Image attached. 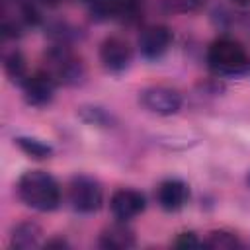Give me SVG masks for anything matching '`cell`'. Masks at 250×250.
<instances>
[{"label": "cell", "instance_id": "1", "mask_svg": "<svg viewBox=\"0 0 250 250\" xmlns=\"http://www.w3.org/2000/svg\"><path fill=\"white\" fill-rule=\"evenodd\" d=\"M18 197L23 201V205L35 209V211H55L61 203V186L59 182L43 172V170H27L20 176L16 186Z\"/></svg>", "mask_w": 250, "mask_h": 250}, {"label": "cell", "instance_id": "2", "mask_svg": "<svg viewBox=\"0 0 250 250\" xmlns=\"http://www.w3.org/2000/svg\"><path fill=\"white\" fill-rule=\"evenodd\" d=\"M207 64L217 74H242L250 66V57L236 39L219 37L207 47Z\"/></svg>", "mask_w": 250, "mask_h": 250}, {"label": "cell", "instance_id": "3", "mask_svg": "<svg viewBox=\"0 0 250 250\" xmlns=\"http://www.w3.org/2000/svg\"><path fill=\"white\" fill-rule=\"evenodd\" d=\"M45 70L51 72V76L57 80V84L74 86L82 82L86 70L80 57H76L66 45H55L45 55Z\"/></svg>", "mask_w": 250, "mask_h": 250}, {"label": "cell", "instance_id": "4", "mask_svg": "<svg viewBox=\"0 0 250 250\" xmlns=\"http://www.w3.org/2000/svg\"><path fill=\"white\" fill-rule=\"evenodd\" d=\"M68 199L74 211L78 213H96L104 203V189L98 180L86 174H78L70 180Z\"/></svg>", "mask_w": 250, "mask_h": 250}, {"label": "cell", "instance_id": "5", "mask_svg": "<svg viewBox=\"0 0 250 250\" xmlns=\"http://www.w3.org/2000/svg\"><path fill=\"white\" fill-rule=\"evenodd\" d=\"M39 14L35 6L27 0H4L2 4V33L4 37H16L25 27L35 25Z\"/></svg>", "mask_w": 250, "mask_h": 250}, {"label": "cell", "instance_id": "6", "mask_svg": "<svg viewBox=\"0 0 250 250\" xmlns=\"http://www.w3.org/2000/svg\"><path fill=\"white\" fill-rule=\"evenodd\" d=\"M139 102L150 113H156V115H174L182 107V94L176 88L156 84V86L143 88L141 94H139Z\"/></svg>", "mask_w": 250, "mask_h": 250}, {"label": "cell", "instance_id": "7", "mask_svg": "<svg viewBox=\"0 0 250 250\" xmlns=\"http://www.w3.org/2000/svg\"><path fill=\"white\" fill-rule=\"evenodd\" d=\"M21 90H23V98L29 105L43 107V105L51 104L55 90H57V80L51 76L49 70L41 68V70H35L25 76V80L21 82Z\"/></svg>", "mask_w": 250, "mask_h": 250}, {"label": "cell", "instance_id": "8", "mask_svg": "<svg viewBox=\"0 0 250 250\" xmlns=\"http://www.w3.org/2000/svg\"><path fill=\"white\" fill-rule=\"evenodd\" d=\"M100 61L109 72H123L133 61V49L121 35H107L100 45Z\"/></svg>", "mask_w": 250, "mask_h": 250}, {"label": "cell", "instance_id": "9", "mask_svg": "<svg viewBox=\"0 0 250 250\" xmlns=\"http://www.w3.org/2000/svg\"><path fill=\"white\" fill-rule=\"evenodd\" d=\"M172 41H174V35L170 27L162 23H154L141 31L137 45L145 59H158L170 49Z\"/></svg>", "mask_w": 250, "mask_h": 250}, {"label": "cell", "instance_id": "10", "mask_svg": "<svg viewBox=\"0 0 250 250\" xmlns=\"http://www.w3.org/2000/svg\"><path fill=\"white\" fill-rule=\"evenodd\" d=\"M146 207V199L139 189L133 188H121L113 191L109 199V209L117 221H131L137 215H141Z\"/></svg>", "mask_w": 250, "mask_h": 250}, {"label": "cell", "instance_id": "11", "mask_svg": "<svg viewBox=\"0 0 250 250\" xmlns=\"http://www.w3.org/2000/svg\"><path fill=\"white\" fill-rule=\"evenodd\" d=\"M189 199V188L184 180L168 178L156 188V201L164 211H180Z\"/></svg>", "mask_w": 250, "mask_h": 250}, {"label": "cell", "instance_id": "12", "mask_svg": "<svg viewBox=\"0 0 250 250\" xmlns=\"http://www.w3.org/2000/svg\"><path fill=\"white\" fill-rule=\"evenodd\" d=\"M137 244L135 232L125 225V221H117L105 227L100 234V246L105 250H127Z\"/></svg>", "mask_w": 250, "mask_h": 250}, {"label": "cell", "instance_id": "13", "mask_svg": "<svg viewBox=\"0 0 250 250\" xmlns=\"http://www.w3.org/2000/svg\"><path fill=\"white\" fill-rule=\"evenodd\" d=\"M41 236H43V230L37 223L23 221V223H18L14 227L10 244H12V248H18V250H29V248L39 246Z\"/></svg>", "mask_w": 250, "mask_h": 250}, {"label": "cell", "instance_id": "14", "mask_svg": "<svg viewBox=\"0 0 250 250\" xmlns=\"http://www.w3.org/2000/svg\"><path fill=\"white\" fill-rule=\"evenodd\" d=\"M203 246L213 250H234V248H242V240L234 232L219 229L207 234V238L203 240Z\"/></svg>", "mask_w": 250, "mask_h": 250}, {"label": "cell", "instance_id": "15", "mask_svg": "<svg viewBox=\"0 0 250 250\" xmlns=\"http://www.w3.org/2000/svg\"><path fill=\"white\" fill-rule=\"evenodd\" d=\"M16 145L31 158H37V160H43V158H49L53 154V146L39 141V139H33V137H16L14 139Z\"/></svg>", "mask_w": 250, "mask_h": 250}, {"label": "cell", "instance_id": "16", "mask_svg": "<svg viewBox=\"0 0 250 250\" xmlns=\"http://www.w3.org/2000/svg\"><path fill=\"white\" fill-rule=\"evenodd\" d=\"M4 70H6V74L12 78V80H18L20 84L25 80V59H23V55L18 51V49H14V51H10L6 57H4Z\"/></svg>", "mask_w": 250, "mask_h": 250}, {"label": "cell", "instance_id": "17", "mask_svg": "<svg viewBox=\"0 0 250 250\" xmlns=\"http://www.w3.org/2000/svg\"><path fill=\"white\" fill-rule=\"evenodd\" d=\"M111 4V12L113 18H135L141 8H143V0H109Z\"/></svg>", "mask_w": 250, "mask_h": 250}, {"label": "cell", "instance_id": "18", "mask_svg": "<svg viewBox=\"0 0 250 250\" xmlns=\"http://www.w3.org/2000/svg\"><path fill=\"white\" fill-rule=\"evenodd\" d=\"M162 4L170 12L189 14V12H197L199 8H203L205 0H162Z\"/></svg>", "mask_w": 250, "mask_h": 250}, {"label": "cell", "instance_id": "19", "mask_svg": "<svg viewBox=\"0 0 250 250\" xmlns=\"http://www.w3.org/2000/svg\"><path fill=\"white\" fill-rule=\"evenodd\" d=\"M174 246H178V248H199V246H203V240H199L195 232H180L174 240Z\"/></svg>", "mask_w": 250, "mask_h": 250}, {"label": "cell", "instance_id": "20", "mask_svg": "<svg viewBox=\"0 0 250 250\" xmlns=\"http://www.w3.org/2000/svg\"><path fill=\"white\" fill-rule=\"evenodd\" d=\"M90 117H86L90 123H105L107 121V113L104 111V109H100V107H90Z\"/></svg>", "mask_w": 250, "mask_h": 250}, {"label": "cell", "instance_id": "21", "mask_svg": "<svg viewBox=\"0 0 250 250\" xmlns=\"http://www.w3.org/2000/svg\"><path fill=\"white\" fill-rule=\"evenodd\" d=\"M45 246H47V248H53V246H61V248H62V246H68V244H66V240H62V238H55V240L45 242Z\"/></svg>", "mask_w": 250, "mask_h": 250}, {"label": "cell", "instance_id": "22", "mask_svg": "<svg viewBox=\"0 0 250 250\" xmlns=\"http://www.w3.org/2000/svg\"><path fill=\"white\" fill-rule=\"evenodd\" d=\"M37 2H41V4H43V6H47V8H55V6L62 4L64 0H37Z\"/></svg>", "mask_w": 250, "mask_h": 250}, {"label": "cell", "instance_id": "23", "mask_svg": "<svg viewBox=\"0 0 250 250\" xmlns=\"http://www.w3.org/2000/svg\"><path fill=\"white\" fill-rule=\"evenodd\" d=\"M230 2L236 6H250V0H230Z\"/></svg>", "mask_w": 250, "mask_h": 250}, {"label": "cell", "instance_id": "24", "mask_svg": "<svg viewBox=\"0 0 250 250\" xmlns=\"http://www.w3.org/2000/svg\"><path fill=\"white\" fill-rule=\"evenodd\" d=\"M246 184L250 186V170H248V174H246Z\"/></svg>", "mask_w": 250, "mask_h": 250}]
</instances>
